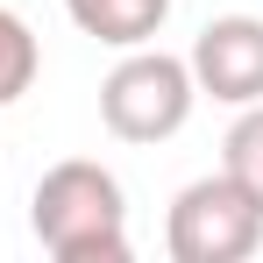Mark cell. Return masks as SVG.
Listing matches in <instances>:
<instances>
[{
	"mask_svg": "<svg viewBox=\"0 0 263 263\" xmlns=\"http://www.w3.org/2000/svg\"><path fill=\"white\" fill-rule=\"evenodd\" d=\"M29 228L57 263H128V199L121 178L92 157H64L36 178Z\"/></svg>",
	"mask_w": 263,
	"mask_h": 263,
	"instance_id": "cell-1",
	"label": "cell"
},
{
	"mask_svg": "<svg viewBox=\"0 0 263 263\" xmlns=\"http://www.w3.org/2000/svg\"><path fill=\"white\" fill-rule=\"evenodd\" d=\"M192 100H199V86H192V64L185 57L135 43L100 79V121L121 142H164V135H178L192 121Z\"/></svg>",
	"mask_w": 263,
	"mask_h": 263,
	"instance_id": "cell-2",
	"label": "cell"
},
{
	"mask_svg": "<svg viewBox=\"0 0 263 263\" xmlns=\"http://www.w3.org/2000/svg\"><path fill=\"white\" fill-rule=\"evenodd\" d=\"M256 242H263V206L228 171L192 178L171 199V220H164L171 263H249Z\"/></svg>",
	"mask_w": 263,
	"mask_h": 263,
	"instance_id": "cell-3",
	"label": "cell"
},
{
	"mask_svg": "<svg viewBox=\"0 0 263 263\" xmlns=\"http://www.w3.org/2000/svg\"><path fill=\"white\" fill-rule=\"evenodd\" d=\"M192 86L220 107H249L263 100V22L256 14H220L192 36Z\"/></svg>",
	"mask_w": 263,
	"mask_h": 263,
	"instance_id": "cell-4",
	"label": "cell"
},
{
	"mask_svg": "<svg viewBox=\"0 0 263 263\" xmlns=\"http://www.w3.org/2000/svg\"><path fill=\"white\" fill-rule=\"evenodd\" d=\"M64 14L107 50H135L171 22V0H64Z\"/></svg>",
	"mask_w": 263,
	"mask_h": 263,
	"instance_id": "cell-5",
	"label": "cell"
},
{
	"mask_svg": "<svg viewBox=\"0 0 263 263\" xmlns=\"http://www.w3.org/2000/svg\"><path fill=\"white\" fill-rule=\"evenodd\" d=\"M220 171L263 206V100H249V107L235 114V128H228V142H220Z\"/></svg>",
	"mask_w": 263,
	"mask_h": 263,
	"instance_id": "cell-6",
	"label": "cell"
},
{
	"mask_svg": "<svg viewBox=\"0 0 263 263\" xmlns=\"http://www.w3.org/2000/svg\"><path fill=\"white\" fill-rule=\"evenodd\" d=\"M36 64H43V50L29 36V22H22L14 7H0V107L36 86Z\"/></svg>",
	"mask_w": 263,
	"mask_h": 263,
	"instance_id": "cell-7",
	"label": "cell"
}]
</instances>
